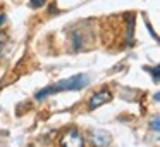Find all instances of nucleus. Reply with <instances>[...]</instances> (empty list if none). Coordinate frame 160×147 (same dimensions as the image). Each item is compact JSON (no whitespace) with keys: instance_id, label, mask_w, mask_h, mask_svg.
Instances as JSON below:
<instances>
[{"instance_id":"f257e3e1","label":"nucleus","mask_w":160,"mask_h":147,"mask_svg":"<svg viewBox=\"0 0 160 147\" xmlns=\"http://www.w3.org/2000/svg\"><path fill=\"white\" fill-rule=\"evenodd\" d=\"M90 83L86 74H76V76H71L67 80H60L59 83H53L50 87H45L43 90H40L36 94V101H43L45 97L52 94H57V92H76V90H81L84 88L86 85Z\"/></svg>"},{"instance_id":"f03ea898","label":"nucleus","mask_w":160,"mask_h":147,"mask_svg":"<svg viewBox=\"0 0 160 147\" xmlns=\"http://www.w3.org/2000/svg\"><path fill=\"white\" fill-rule=\"evenodd\" d=\"M60 145L62 147H84V139L79 133V130L71 128L60 139Z\"/></svg>"},{"instance_id":"7ed1b4c3","label":"nucleus","mask_w":160,"mask_h":147,"mask_svg":"<svg viewBox=\"0 0 160 147\" xmlns=\"http://www.w3.org/2000/svg\"><path fill=\"white\" fill-rule=\"evenodd\" d=\"M110 101H112V94H110V92H108V90H100V92H97V94L90 99V102H88V109L93 111V109L100 107V106L107 104V102H110Z\"/></svg>"},{"instance_id":"20e7f679","label":"nucleus","mask_w":160,"mask_h":147,"mask_svg":"<svg viewBox=\"0 0 160 147\" xmlns=\"http://www.w3.org/2000/svg\"><path fill=\"white\" fill-rule=\"evenodd\" d=\"M91 142L95 147H107L110 145V137L103 130H97V132H91Z\"/></svg>"},{"instance_id":"39448f33","label":"nucleus","mask_w":160,"mask_h":147,"mask_svg":"<svg viewBox=\"0 0 160 147\" xmlns=\"http://www.w3.org/2000/svg\"><path fill=\"white\" fill-rule=\"evenodd\" d=\"M45 5V0H29V7L31 9H40Z\"/></svg>"},{"instance_id":"423d86ee","label":"nucleus","mask_w":160,"mask_h":147,"mask_svg":"<svg viewBox=\"0 0 160 147\" xmlns=\"http://www.w3.org/2000/svg\"><path fill=\"white\" fill-rule=\"evenodd\" d=\"M150 125H152V128H153V132H155V133L160 132V118H158V116H155V118H153V121L150 123Z\"/></svg>"},{"instance_id":"0eeeda50","label":"nucleus","mask_w":160,"mask_h":147,"mask_svg":"<svg viewBox=\"0 0 160 147\" xmlns=\"http://www.w3.org/2000/svg\"><path fill=\"white\" fill-rule=\"evenodd\" d=\"M5 43H7V36H5L4 33H0V56H2V52H4Z\"/></svg>"},{"instance_id":"6e6552de","label":"nucleus","mask_w":160,"mask_h":147,"mask_svg":"<svg viewBox=\"0 0 160 147\" xmlns=\"http://www.w3.org/2000/svg\"><path fill=\"white\" fill-rule=\"evenodd\" d=\"M158 64H155V66H153V80H155V83H158Z\"/></svg>"},{"instance_id":"1a4fd4ad","label":"nucleus","mask_w":160,"mask_h":147,"mask_svg":"<svg viewBox=\"0 0 160 147\" xmlns=\"http://www.w3.org/2000/svg\"><path fill=\"white\" fill-rule=\"evenodd\" d=\"M153 101L158 102V101H160V95H158V94H155V95H153Z\"/></svg>"},{"instance_id":"9d476101","label":"nucleus","mask_w":160,"mask_h":147,"mask_svg":"<svg viewBox=\"0 0 160 147\" xmlns=\"http://www.w3.org/2000/svg\"><path fill=\"white\" fill-rule=\"evenodd\" d=\"M4 21H5V16H0V26L4 24Z\"/></svg>"}]
</instances>
